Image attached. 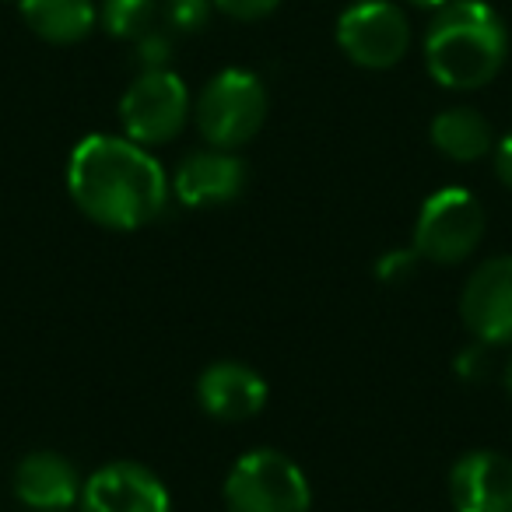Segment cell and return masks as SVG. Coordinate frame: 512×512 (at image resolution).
Returning <instances> with one entry per match:
<instances>
[{
  "mask_svg": "<svg viewBox=\"0 0 512 512\" xmlns=\"http://www.w3.org/2000/svg\"><path fill=\"white\" fill-rule=\"evenodd\" d=\"M214 8L235 22H256V18L271 15L278 8V0H214Z\"/></svg>",
  "mask_w": 512,
  "mask_h": 512,
  "instance_id": "d6986e66",
  "label": "cell"
},
{
  "mask_svg": "<svg viewBox=\"0 0 512 512\" xmlns=\"http://www.w3.org/2000/svg\"><path fill=\"white\" fill-rule=\"evenodd\" d=\"M481 235L484 211L477 197L460 186H446L421 204L414 225V253L432 264H460L477 249Z\"/></svg>",
  "mask_w": 512,
  "mask_h": 512,
  "instance_id": "5b68a950",
  "label": "cell"
},
{
  "mask_svg": "<svg viewBox=\"0 0 512 512\" xmlns=\"http://www.w3.org/2000/svg\"><path fill=\"white\" fill-rule=\"evenodd\" d=\"M18 4H22V18L29 22V29L46 43L71 46L95 29L92 0H18Z\"/></svg>",
  "mask_w": 512,
  "mask_h": 512,
  "instance_id": "5bb4252c",
  "label": "cell"
},
{
  "mask_svg": "<svg viewBox=\"0 0 512 512\" xmlns=\"http://www.w3.org/2000/svg\"><path fill=\"white\" fill-rule=\"evenodd\" d=\"M197 400L218 421H246L264 411L267 383L256 369L242 362H218L204 369L197 383Z\"/></svg>",
  "mask_w": 512,
  "mask_h": 512,
  "instance_id": "7c38bea8",
  "label": "cell"
},
{
  "mask_svg": "<svg viewBox=\"0 0 512 512\" xmlns=\"http://www.w3.org/2000/svg\"><path fill=\"white\" fill-rule=\"evenodd\" d=\"M158 15H165V25L172 32L204 29L207 15H211V0H165Z\"/></svg>",
  "mask_w": 512,
  "mask_h": 512,
  "instance_id": "e0dca14e",
  "label": "cell"
},
{
  "mask_svg": "<svg viewBox=\"0 0 512 512\" xmlns=\"http://www.w3.org/2000/svg\"><path fill=\"white\" fill-rule=\"evenodd\" d=\"M414 8H425V11H442L449 4V0H411Z\"/></svg>",
  "mask_w": 512,
  "mask_h": 512,
  "instance_id": "7402d4cb",
  "label": "cell"
},
{
  "mask_svg": "<svg viewBox=\"0 0 512 512\" xmlns=\"http://www.w3.org/2000/svg\"><path fill=\"white\" fill-rule=\"evenodd\" d=\"M137 43V64H144V71H162L165 64H169L172 57V36L162 29H151L144 32L141 39H134Z\"/></svg>",
  "mask_w": 512,
  "mask_h": 512,
  "instance_id": "ac0fdd59",
  "label": "cell"
},
{
  "mask_svg": "<svg viewBox=\"0 0 512 512\" xmlns=\"http://www.w3.org/2000/svg\"><path fill=\"white\" fill-rule=\"evenodd\" d=\"M158 22L155 0H106L102 4V25L116 39H141Z\"/></svg>",
  "mask_w": 512,
  "mask_h": 512,
  "instance_id": "2e32d148",
  "label": "cell"
},
{
  "mask_svg": "<svg viewBox=\"0 0 512 512\" xmlns=\"http://www.w3.org/2000/svg\"><path fill=\"white\" fill-rule=\"evenodd\" d=\"M505 386H509V393H512V362H509V372H505Z\"/></svg>",
  "mask_w": 512,
  "mask_h": 512,
  "instance_id": "603a6c76",
  "label": "cell"
},
{
  "mask_svg": "<svg viewBox=\"0 0 512 512\" xmlns=\"http://www.w3.org/2000/svg\"><path fill=\"white\" fill-rule=\"evenodd\" d=\"M456 512H512V460L491 449L467 453L449 474Z\"/></svg>",
  "mask_w": 512,
  "mask_h": 512,
  "instance_id": "30bf717a",
  "label": "cell"
},
{
  "mask_svg": "<svg viewBox=\"0 0 512 512\" xmlns=\"http://www.w3.org/2000/svg\"><path fill=\"white\" fill-rule=\"evenodd\" d=\"M176 197L186 207H214L228 204L242 193L246 186V165L225 148L197 151V155L183 158L176 169Z\"/></svg>",
  "mask_w": 512,
  "mask_h": 512,
  "instance_id": "8fae6325",
  "label": "cell"
},
{
  "mask_svg": "<svg viewBox=\"0 0 512 512\" xmlns=\"http://www.w3.org/2000/svg\"><path fill=\"white\" fill-rule=\"evenodd\" d=\"M228 512H309L313 491L295 460L278 449L239 456L225 481Z\"/></svg>",
  "mask_w": 512,
  "mask_h": 512,
  "instance_id": "3957f363",
  "label": "cell"
},
{
  "mask_svg": "<svg viewBox=\"0 0 512 512\" xmlns=\"http://www.w3.org/2000/svg\"><path fill=\"white\" fill-rule=\"evenodd\" d=\"M81 477L60 453H32L15 470V495L29 509L64 512L81 495Z\"/></svg>",
  "mask_w": 512,
  "mask_h": 512,
  "instance_id": "4fadbf2b",
  "label": "cell"
},
{
  "mask_svg": "<svg viewBox=\"0 0 512 512\" xmlns=\"http://www.w3.org/2000/svg\"><path fill=\"white\" fill-rule=\"evenodd\" d=\"M267 92L264 81L239 67H228L207 81L197 102V127L211 148H239L264 127Z\"/></svg>",
  "mask_w": 512,
  "mask_h": 512,
  "instance_id": "277c9868",
  "label": "cell"
},
{
  "mask_svg": "<svg viewBox=\"0 0 512 512\" xmlns=\"http://www.w3.org/2000/svg\"><path fill=\"white\" fill-rule=\"evenodd\" d=\"M460 316L481 344L512 341V256H495L470 274Z\"/></svg>",
  "mask_w": 512,
  "mask_h": 512,
  "instance_id": "ba28073f",
  "label": "cell"
},
{
  "mask_svg": "<svg viewBox=\"0 0 512 512\" xmlns=\"http://www.w3.org/2000/svg\"><path fill=\"white\" fill-rule=\"evenodd\" d=\"M414 260H421V256L418 253H390V256H383L379 274H383V278H393V274H397V278H404V274L414 267Z\"/></svg>",
  "mask_w": 512,
  "mask_h": 512,
  "instance_id": "ffe728a7",
  "label": "cell"
},
{
  "mask_svg": "<svg viewBox=\"0 0 512 512\" xmlns=\"http://www.w3.org/2000/svg\"><path fill=\"white\" fill-rule=\"evenodd\" d=\"M337 43L358 67L386 71L411 46V25L390 0H358L337 22Z\"/></svg>",
  "mask_w": 512,
  "mask_h": 512,
  "instance_id": "52a82bcc",
  "label": "cell"
},
{
  "mask_svg": "<svg viewBox=\"0 0 512 512\" xmlns=\"http://www.w3.org/2000/svg\"><path fill=\"white\" fill-rule=\"evenodd\" d=\"M432 144L453 162H477L491 151V127L481 113L467 106L446 109L432 123Z\"/></svg>",
  "mask_w": 512,
  "mask_h": 512,
  "instance_id": "9a60e30c",
  "label": "cell"
},
{
  "mask_svg": "<svg viewBox=\"0 0 512 512\" xmlns=\"http://www.w3.org/2000/svg\"><path fill=\"white\" fill-rule=\"evenodd\" d=\"M85 512H172L169 491L137 463H109L81 488Z\"/></svg>",
  "mask_w": 512,
  "mask_h": 512,
  "instance_id": "9c48e42d",
  "label": "cell"
},
{
  "mask_svg": "<svg viewBox=\"0 0 512 512\" xmlns=\"http://www.w3.org/2000/svg\"><path fill=\"white\" fill-rule=\"evenodd\" d=\"M67 190L92 221L130 232L162 214L169 179L144 144L130 137L92 134L71 151Z\"/></svg>",
  "mask_w": 512,
  "mask_h": 512,
  "instance_id": "6da1fadb",
  "label": "cell"
},
{
  "mask_svg": "<svg viewBox=\"0 0 512 512\" xmlns=\"http://www.w3.org/2000/svg\"><path fill=\"white\" fill-rule=\"evenodd\" d=\"M190 116V92L172 71H144L120 99V120L130 141L165 144L183 130Z\"/></svg>",
  "mask_w": 512,
  "mask_h": 512,
  "instance_id": "8992f818",
  "label": "cell"
},
{
  "mask_svg": "<svg viewBox=\"0 0 512 512\" xmlns=\"http://www.w3.org/2000/svg\"><path fill=\"white\" fill-rule=\"evenodd\" d=\"M509 36L484 0H449L425 36L428 71L446 88H481L502 71Z\"/></svg>",
  "mask_w": 512,
  "mask_h": 512,
  "instance_id": "7a4b0ae2",
  "label": "cell"
},
{
  "mask_svg": "<svg viewBox=\"0 0 512 512\" xmlns=\"http://www.w3.org/2000/svg\"><path fill=\"white\" fill-rule=\"evenodd\" d=\"M495 169H498V176H502V183L512 186V134L502 137V144H498V151H495Z\"/></svg>",
  "mask_w": 512,
  "mask_h": 512,
  "instance_id": "44dd1931",
  "label": "cell"
}]
</instances>
